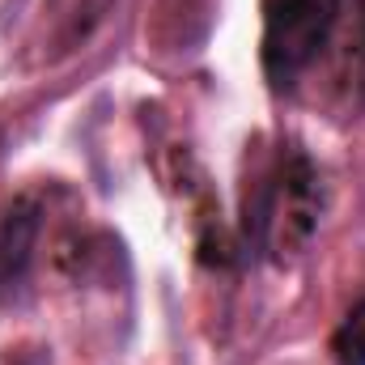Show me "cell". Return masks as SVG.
Masks as SVG:
<instances>
[{"mask_svg": "<svg viewBox=\"0 0 365 365\" xmlns=\"http://www.w3.org/2000/svg\"><path fill=\"white\" fill-rule=\"evenodd\" d=\"M242 230L247 242H255L276 264L306 251L310 234L319 230V175L302 149H280L255 175L247 191Z\"/></svg>", "mask_w": 365, "mask_h": 365, "instance_id": "cell-1", "label": "cell"}, {"mask_svg": "<svg viewBox=\"0 0 365 365\" xmlns=\"http://www.w3.org/2000/svg\"><path fill=\"white\" fill-rule=\"evenodd\" d=\"M344 0H264L259 60L272 90H289L331 43Z\"/></svg>", "mask_w": 365, "mask_h": 365, "instance_id": "cell-2", "label": "cell"}, {"mask_svg": "<svg viewBox=\"0 0 365 365\" xmlns=\"http://www.w3.org/2000/svg\"><path fill=\"white\" fill-rule=\"evenodd\" d=\"M38 234H43V204L34 195H17L0 212V306L21 293L34 268Z\"/></svg>", "mask_w": 365, "mask_h": 365, "instance_id": "cell-3", "label": "cell"}, {"mask_svg": "<svg viewBox=\"0 0 365 365\" xmlns=\"http://www.w3.org/2000/svg\"><path fill=\"white\" fill-rule=\"evenodd\" d=\"M331 361L336 365H365V297L340 319L331 336Z\"/></svg>", "mask_w": 365, "mask_h": 365, "instance_id": "cell-4", "label": "cell"}, {"mask_svg": "<svg viewBox=\"0 0 365 365\" xmlns=\"http://www.w3.org/2000/svg\"><path fill=\"white\" fill-rule=\"evenodd\" d=\"M353 90L361 93V106H365V0H357V73H353Z\"/></svg>", "mask_w": 365, "mask_h": 365, "instance_id": "cell-5", "label": "cell"}]
</instances>
